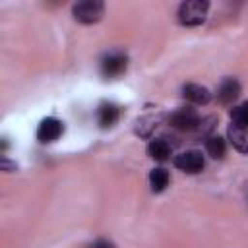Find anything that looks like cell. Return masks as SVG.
<instances>
[{
  "mask_svg": "<svg viewBox=\"0 0 248 248\" xmlns=\"http://www.w3.org/2000/svg\"><path fill=\"white\" fill-rule=\"evenodd\" d=\"M209 4L205 0H188L178 8V21L182 25H200L205 21Z\"/></svg>",
  "mask_w": 248,
  "mask_h": 248,
  "instance_id": "cell-1",
  "label": "cell"
},
{
  "mask_svg": "<svg viewBox=\"0 0 248 248\" xmlns=\"http://www.w3.org/2000/svg\"><path fill=\"white\" fill-rule=\"evenodd\" d=\"M103 12H105V4L99 0H83L72 8V14L79 23H95L103 17Z\"/></svg>",
  "mask_w": 248,
  "mask_h": 248,
  "instance_id": "cell-2",
  "label": "cell"
},
{
  "mask_svg": "<svg viewBox=\"0 0 248 248\" xmlns=\"http://www.w3.org/2000/svg\"><path fill=\"white\" fill-rule=\"evenodd\" d=\"M62 132H64V124L58 118L48 116V118L41 120L39 128H37V140L41 143H52L62 136Z\"/></svg>",
  "mask_w": 248,
  "mask_h": 248,
  "instance_id": "cell-3",
  "label": "cell"
},
{
  "mask_svg": "<svg viewBox=\"0 0 248 248\" xmlns=\"http://www.w3.org/2000/svg\"><path fill=\"white\" fill-rule=\"evenodd\" d=\"M169 122L176 130L188 132V130H196L200 126V116H198V112L194 108H178V110H174L170 114Z\"/></svg>",
  "mask_w": 248,
  "mask_h": 248,
  "instance_id": "cell-4",
  "label": "cell"
},
{
  "mask_svg": "<svg viewBox=\"0 0 248 248\" xmlns=\"http://www.w3.org/2000/svg\"><path fill=\"white\" fill-rule=\"evenodd\" d=\"M174 165L184 170V172H190V174H196L203 169V155L196 149H190V151H182L180 155L174 157Z\"/></svg>",
  "mask_w": 248,
  "mask_h": 248,
  "instance_id": "cell-5",
  "label": "cell"
},
{
  "mask_svg": "<svg viewBox=\"0 0 248 248\" xmlns=\"http://www.w3.org/2000/svg\"><path fill=\"white\" fill-rule=\"evenodd\" d=\"M126 56L122 52H110L101 60V72L105 78H116L126 70Z\"/></svg>",
  "mask_w": 248,
  "mask_h": 248,
  "instance_id": "cell-6",
  "label": "cell"
},
{
  "mask_svg": "<svg viewBox=\"0 0 248 248\" xmlns=\"http://www.w3.org/2000/svg\"><path fill=\"white\" fill-rule=\"evenodd\" d=\"M120 118V108L114 103H101L97 108V122L101 128H112Z\"/></svg>",
  "mask_w": 248,
  "mask_h": 248,
  "instance_id": "cell-7",
  "label": "cell"
},
{
  "mask_svg": "<svg viewBox=\"0 0 248 248\" xmlns=\"http://www.w3.org/2000/svg\"><path fill=\"white\" fill-rule=\"evenodd\" d=\"M229 140L232 143V147L240 153H248V128L246 126H238V124H231L229 126Z\"/></svg>",
  "mask_w": 248,
  "mask_h": 248,
  "instance_id": "cell-8",
  "label": "cell"
},
{
  "mask_svg": "<svg viewBox=\"0 0 248 248\" xmlns=\"http://www.w3.org/2000/svg\"><path fill=\"white\" fill-rule=\"evenodd\" d=\"M238 95H240V83H238L234 78H227L225 81H221V85H219V89H217V99H219L223 105L232 103Z\"/></svg>",
  "mask_w": 248,
  "mask_h": 248,
  "instance_id": "cell-9",
  "label": "cell"
},
{
  "mask_svg": "<svg viewBox=\"0 0 248 248\" xmlns=\"http://www.w3.org/2000/svg\"><path fill=\"white\" fill-rule=\"evenodd\" d=\"M182 91H184V97L194 105H205L211 99V93L203 85H198V83H186Z\"/></svg>",
  "mask_w": 248,
  "mask_h": 248,
  "instance_id": "cell-10",
  "label": "cell"
},
{
  "mask_svg": "<svg viewBox=\"0 0 248 248\" xmlns=\"http://www.w3.org/2000/svg\"><path fill=\"white\" fill-rule=\"evenodd\" d=\"M147 153H149V157H153V159H157V161H165V159H169V155H170V143H169L165 138L151 140L149 145H147Z\"/></svg>",
  "mask_w": 248,
  "mask_h": 248,
  "instance_id": "cell-11",
  "label": "cell"
},
{
  "mask_svg": "<svg viewBox=\"0 0 248 248\" xmlns=\"http://www.w3.org/2000/svg\"><path fill=\"white\" fill-rule=\"evenodd\" d=\"M149 184L153 192H163L169 186V172L165 169H153L149 172Z\"/></svg>",
  "mask_w": 248,
  "mask_h": 248,
  "instance_id": "cell-12",
  "label": "cell"
},
{
  "mask_svg": "<svg viewBox=\"0 0 248 248\" xmlns=\"http://www.w3.org/2000/svg\"><path fill=\"white\" fill-rule=\"evenodd\" d=\"M205 149L213 159H221L225 155V140L219 136H211L205 141Z\"/></svg>",
  "mask_w": 248,
  "mask_h": 248,
  "instance_id": "cell-13",
  "label": "cell"
},
{
  "mask_svg": "<svg viewBox=\"0 0 248 248\" xmlns=\"http://www.w3.org/2000/svg\"><path fill=\"white\" fill-rule=\"evenodd\" d=\"M231 116H232V122H234V124L248 128V103H242V105L234 107V108L231 110Z\"/></svg>",
  "mask_w": 248,
  "mask_h": 248,
  "instance_id": "cell-14",
  "label": "cell"
},
{
  "mask_svg": "<svg viewBox=\"0 0 248 248\" xmlns=\"http://www.w3.org/2000/svg\"><path fill=\"white\" fill-rule=\"evenodd\" d=\"M91 248H114V246H112V242H108V240H105V238H99Z\"/></svg>",
  "mask_w": 248,
  "mask_h": 248,
  "instance_id": "cell-15",
  "label": "cell"
},
{
  "mask_svg": "<svg viewBox=\"0 0 248 248\" xmlns=\"http://www.w3.org/2000/svg\"><path fill=\"white\" fill-rule=\"evenodd\" d=\"M2 169L4 170H10V169H16V165H12L8 159H2Z\"/></svg>",
  "mask_w": 248,
  "mask_h": 248,
  "instance_id": "cell-16",
  "label": "cell"
}]
</instances>
